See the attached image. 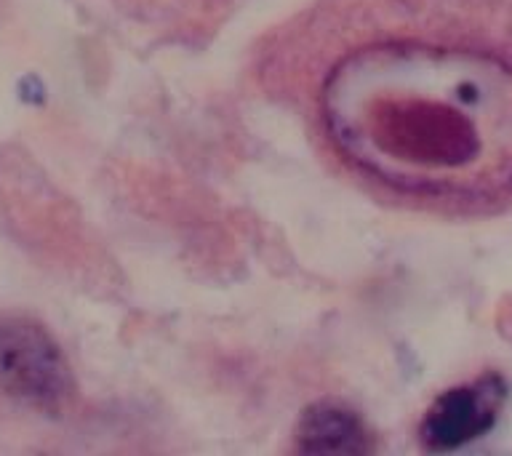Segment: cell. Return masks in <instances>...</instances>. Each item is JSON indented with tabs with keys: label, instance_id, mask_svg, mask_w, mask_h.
<instances>
[{
	"label": "cell",
	"instance_id": "3957f363",
	"mask_svg": "<svg viewBox=\"0 0 512 456\" xmlns=\"http://www.w3.org/2000/svg\"><path fill=\"white\" fill-rule=\"evenodd\" d=\"M504 403L507 382L499 374H483L475 382L446 390L432 400L419 424L422 446L432 454H440L483 438L496 427Z\"/></svg>",
	"mask_w": 512,
	"mask_h": 456
},
{
	"label": "cell",
	"instance_id": "6da1fadb",
	"mask_svg": "<svg viewBox=\"0 0 512 456\" xmlns=\"http://www.w3.org/2000/svg\"><path fill=\"white\" fill-rule=\"evenodd\" d=\"M304 51V102L344 174L422 211L510 206V51L422 38L398 0H334Z\"/></svg>",
	"mask_w": 512,
	"mask_h": 456
},
{
	"label": "cell",
	"instance_id": "277c9868",
	"mask_svg": "<svg viewBox=\"0 0 512 456\" xmlns=\"http://www.w3.org/2000/svg\"><path fill=\"white\" fill-rule=\"evenodd\" d=\"M294 448L299 454L360 456L374 451V435L358 411L323 400L302 414L294 432Z\"/></svg>",
	"mask_w": 512,
	"mask_h": 456
},
{
	"label": "cell",
	"instance_id": "7a4b0ae2",
	"mask_svg": "<svg viewBox=\"0 0 512 456\" xmlns=\"http://www.w3.org/2000/svg\"><path fill=\"white\" fill-rule=\"evenodd\" d=\"M0 392L46 414H59L75 395L70 363L38 320L0 315Z\"/></svg>",
	"mask_w": 512,
	"mask_h": 456
}]
</instances>
